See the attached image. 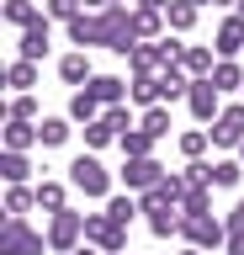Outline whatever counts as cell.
<instances>
[{"mask_svg": "<svg viewBox=\"0 0 244 255\" xmlns=\"http://www.w3.org/2000/svg\"><path fill=\"white\" fill-rule=\"evenodd\" d=\"M69 186L80 191L85 202H101V207H106V202L117 197V191H112V170H106V165H101V159L90 154V149L69 159Z\"/></svg>", "mask_w": 244, "mask_h": 255, "instance_id": "cell-1", "label": "cell"}, {"mask_svg": "<svg viewBox=\"0 0 244 255\" xmlns=\"http://www.w3.org/2000/svg\"><path fill=\"white\" fill-rule=\"evenodd\" d=\"M43 234H48V255H75L85 245V213H75V207L53 213Z\"/></svg>", "mask_w": 244, "mask_h": 255, "instance_id": "cell-2", "label": "cell"}, {"mask_svg": "<svg viewBox=\"0 0 244 255\" xmlns=\"http://www.w3.org/2000/svg\"><path fill=\"white\" fill-rule=\"evenodd\" d=\"M48 250V234L32 229L27 218H5L0 223V255H43Z\"/></svg>", "mask_w": 244, "mask_h": 255, "instance_id": "cell-3", "label": "cell"}, {"mask_svg": "<svg viewBox=\"0 0 244 255\" xmlns=\"http://www.w3.org/2000/svg\"><path fill=\"white\" fill-rule=\"evenodd\" d=\"M85 245L101 250V255H122L128 250V229L106 218V207H101V213H85Z\"/></svg>", "mask_w": 244, "mask_h": 255, "instance_id": "cell-4", "label": "cell"}, {"mask_svg": "<svg viewBox=\"0 0 244 255\" xmlns=\"http://www.w3.org/2000/svg\"><path fill=\"white\" fill-rule=\"evenodd\" d=\"M180 239H186L191 250H218V245H228V223L212 218V213H196V218L180 223Z\"/></svg>", "mask_w": 244, "mask_h": 255, "instance_id": "cell-5", "label": "cell"}, {"mask_svg": "<svg viewBox=\"0 0 244 255\" xmlns=\"http://www.w3.org/2000/svg\"><path fill=\"white\" fill-rule=\"evenodd\" d=\"M207 133H212V149H223V154L234 149V154H239V143H244V101H228L223 117H218Z\"/></svg>", "mask_w": 244, "mask_h": 255, "instance_id": "cell-6", "label": "cell"}, {"mask_svg": "<svg viewBox=\"0 0 244 255\" xmlns=\"http://www.w3.org/2000/svg\"><path fill=\"white\" fill-rule=\"evenodd\" d=\"M186 107H191V117L196 123H218V117H223V107H228V96L218 91V85H212V80H196L191 85V96H186Z\"/></svg>", "mask_w": 244, "mask_h": 255, "instance_id": "cell-7", "label": "cell"}, {"mask_svg": "<svg viewBox=\"0 0 244 255\" xmlns=\"http://www.w3.org/2000/svg\"><path fill=\"white\" fill-rule=\"evenodd\" d=\"M117 175H122V186H128L133 197H144V191H154L164 181V165L154 154H149V159H122V170H117Z\"/></svg>", "mask_w": 244, "mask_h": 255, "instance_id": "cell-8", "label": "cell"}, {"mask_svg": "<svg viewBox=\"0 0 244 255\" xmlns=\"http://www.w3.org/2000/svg\"><path fill=\"white\" fill-rule=\"evenodd\" d=\"M212 53L218 59H244V16L228 11L223 21H218V32H212Z\"/></svg>", "mask_w": 244, "mask_h": 255, "instance_id": "cell-9", "label": "cell"}, {"mask_svg": "<svg viewBox=\"0 0 244 255\" xmlns=\"http://www.w3.org/2000/svg\"><path fill=\"white\" fill-rule=\"evenodd\" d=\"M64 32H69V43L85 48V53H90V48H106V21H101V11H80Z\"/></svg>", "mask_w": 244, "mask_h": 255, "instance_id": "cell-10", "label": "cell"}, {"mask_svg": "<svg viewBox=\"0 0 244 255\" xmlns=\"http://www.w3.org/2000/svg\"><path fill=\"white\" fill-rule=\"evenodd\" d=\"M48 48H53V21L43 16L37 27H27V32L16 37V59H32V64H43V59H48Z\"/></svg>", "mask_w": 244, "mask_h": 255, "instance_id": "cell-11", "label": "cell"}, {"mask_svg": "<svg viewBox=\"0 0 244 255\" xmlns=\"http://www.w3.org/2000/svg\"><path fill=\"white\" fill-rule=\"evenodd\" d=\"M59 80H64V85H75V91H85V85L96 80V64H90V53H85V48L64 53V59H59Z\"/></svg>", "mask_w": 244, "mask_h": 255, "instance_id": "cell-12", "label": "cell"}, {"mask_svg": "<svg viewBox=\"0 0 244 255\" xmlns=\"http://www.w3.org/2000/svg\"><path fill=\"white\" fill-rule=\"evenodd\" d=\"M180 69L191 80H212V69H218V53H212L207 43H186V53H180Z\"/></svg>", "mask_w": 244, "mask_h": 255, "instance_id": "cell-13", "label": "cell"}, {"mask_svg": "<svg viewBox=\"0 0 244 255\" xmlns=\"http://www.w3.org/2000/svg\"><path fill=\"white\" fill-rule=\"evenodd\" d=\"M85 91L96 96L101 107H128V91H133V85H128V80H117V75H96Z\"/></svg>", "mask_w": 244, "mask_h": 255, "instance_id": "cell-14", "label": "cell"}, {"mask_svg": "<svg viewBox=\"0 0 244 255\" xmlns=\"http://www.w3.org/2000/svg\"><path fill=\"white\" fill-rule=\"evenodd\" d=\"M164 11H149V5H133V37H138V43H160L164 37Z\"/></svg>", "mask_w": 244, "mask_h": 255, "instance_id": "cell-15", "label": "cell"}, {"mask_svg": "<svg viewBox=\"0 0 244 255\" xmlns=\"http://www.w3.org/2000/svg\"><path fill=\"white\" fill-rule=\"evenodd\" d=\"M191 85H196V80L186 75L180 64H170V69H160V101H164V107H170V101H186V96H191Z\"/></svg>", "mask_w": 244, "mask_h": 255, "instance_id": "cell-16", "label": "cell"}, {"mask_svg": "<svg viewBox=\"0 0 244 255\" xmlns=\"http://www.w3.org/2000/svg\"><path fill=\"white\" fill-rule=\"evenodd\" d=\"M69 191H75L69 181H53V175H43V181H37V207L53 218V213H64V207H69Z\"/></svg>", "mask_w": 244, "mask_h": 255, "instance_id": "cell-17", "label": "cell"}, {"mask_svg": "<svg viewBox=\"0 0 244 255\" xmlns=\"http://www.w3.org/2000/svg\"><path fill=\"white\" fill-rule=\"evenodd\" d=\"M64 117H69V123H80V128H90V123H101V117H106V107H101L90 91H75V96H69V112H64Z\"/></svg>", "mask_w": 244, "mask_h": 255, "instance_id": "cell-18", "label": "cell"}, {"mask_svg": "<svg viewBox=\"0 0 244 255\" xmlns=\"http://www.w3.org/2000/svg\"><path fill=\"white\" fill-rule=\"evenodd\" d=\"M0 181H5V186H37L32 181V159L5 149V154H0Z\"/></svg>", "mask_w": 244, "mask_h": 255, "instance_id": "cell-19", "label": "cell"}, {"mask_svg": "<svg viewBox=\"0 0 244 255\" xmlns=\"http://www.w3.org/2000/svg\"><path fill=\"white\" fill-rule=\"evenodd\" d=\"M0 16H5V27H16V32H27V27H37V21H43L37 0H5V5H0Z\"/></svg>", "mask_w": 244, "mask_h": 255, "instance_id": "cell-20", "label": "cell"}, {"mask_svg": "<svg viewBox=\"0 0 244 255\" xmlns=\"http://www.w3.org/2000/svg\"><path fill=\"white\" fill-rule=\"evenodd\" d=\"M175 149H180V159H186V165H191V159H207L212 133H207V128H186V133H175Z\"/></svg>", "mask_w": 244, "mask_h": 255, "instance_id": "cell-21", "label": "cell"}, {"mask_svg": "<svg viewBox=\"0 0 244 255\" xmlns=\"http://www.w3.org/2000/svg\"><path fill=\"white\" fill-rule=\"evenodd\" d=\"M212 85L223 96H244V64L239 59H218V69H212Z\"/></svg>", "mask_w": 244, "mask_h": 255, "instance_id": "cell-22", "label": "cell"}, {"mask_svg": "<svg viewBox=\"0 0 244 255\" xmlns=\"http://www.w3.org/2000/svg\"><path fill=\"white\" fill-rule=\"evenodd\" d=\"M128 107H164L160 101V75H133V91H128Z\"/></svg>", "mask_w": 244, "mask_h": 255, "instance_id": "cell-23", "label": "cell"}, {"mask_svg": "<svg viewBox=\"0 0 244 255\" xmlns=\"http://www.w3.org/2000/svg\"><path fill=\"white\" fill-rule=\"evenodd\" d=\"M239 181H244L239 154H218V159H212V186H218V191H234Z\"/></svg>", "mask_w": 244, "mask_h": 255, "instance_id": "cell-24", "label": "cell"}, {"mask_svg": "<svg viewBox=\"0 0 244 255\" xmlns=\"http://www.w3.org/2000/svg\"><path fill=\"white\" fill-rule=\"evenodd\" d=\"M5 85H11L16 96H32V85H37V64H32V59H11V64H5Z\"/></svg>", "mask_w": 244, "mask_h": 255, "instance_id": "cell-25", "label": "cell"}, {"mask_svg": "<svg viewBox=\"0 0 244 255\" xmlns=\"http://www.w3.org/2000/svg\"><path fill=\"white\" fill-rule=\"evenodd\" d=\"M69 133H75L69 117H43V123H37V143H43V149H64Z\"/></svg>", "mask_w": 244, "mask_h": 255, "instance_id": "cell-26", "label": "cell"}, {"mask_svg": "<svg viewBox=\"0 0 244 255\" xmlns=\"http://www.w3.org/2000/svg\"><path fill=\"white\" fill-rule=\"evenodd\" d=\"M180 223H186L180 207H160V213H149V234H154V239H175Z\"/></svg>", "mask_w": 244, "mask_h": 255, "instance_id": "cell-27", "label": "cell"}, {"mask_svg": "<svg viewBox=\"0 0 244 255\" xmlns=\"http://www.w3.org/2000/svg\"><path fill=\"white\" fill-rule=\"evenodd\" d=\"M154 133H144V128H133V133H122V138H117V149H122V159H149L154 154Z\"/></svg>", "mask_w": 244, "mask_h": 255, "instance_id": "cell-28", "label": "cell"}, {"mask_svg": "<svg viewBox=\"0 0 244 255\" xmlns=\"http://www.w3.org/2000/svg\"><path fill=\"white\" fill-rule=\"evenodd\" d=\"M37 143V123H5V149L11 154H32Z\"/></svg>", "mask_w": 244, "mask_h": 255, "instance_id": "cell-29", "label": "cell"}, {"mask_svg": "<svg viewBox=\"0 0 244 255\" xmlns=\"http://www.w3.org/2000/svg\"><path fill=\"white\" fill-rule=\"evenodd\" d=\"M37 207V186H5V218H27Z\"/></svg>", "mask_w": 244, "mask_h": 255, "instance_id": "cell-30", "label": "cell"}, {"mask_svg": "<svg viewBox=\"0 0 244 255\" xmlns=\"http://www.w3.org/2000/svg\"><path fill=\"white\" fill-rule=\"evenodd\" d=\"M138 213H144V207H138V197H133V191H117L112 202H106V218L122 223V229H133V218H138Z\"/></svg>", "mask_w": 244, "mask_h": 255, "instance_id": "cell-31", "label": "cell"}, {"mask_svg": "<svg viewBox=\"0 0 244 255\" xmlns=\"http://www.w3.org/2000/svg\"><path fill=\"white\" fill-rule=\"evenodd\" d=\"M164 27L175 32V37H186V32L196 27V5H186V0H170V11H164Z\"/></svg>", "mask_w": 244, "mask_h": 255, "instance_id": "cell-32", "label": "cell"}, {"mask_svg": "<svg viewBox=\"0 0 244 255\" xmlns=\"http://www.w3.org/2000/svg\"><path fill=\"white\" fill-rule=\"evenodd\" d=\"M5 123H43L37 96H11V101H5Z\"/></svg>", "mask_w": 244, "mask_h": 255, "instance_id": "cell-33", "label": "cell"}, {"mask_svg": "<svg viewBox=\"0 0 244 255\" xmlns=\"http://www.w3.org/2000/svg\"><path fill=\"white\" fill-rule=\"evenodd\" d=\"M138 128H144V133H154V138H170V107H149L144 117H138Z\"/></svg>", "mask_w": 244, "mask_h": 255, "instance_id": "cell-34", "label": "cell"}, {"mask_svg": "<svg viewBox=\"0 0 244 255\" xmlns=\"http://www.w3.org/2000/svg\"><path fill=\"white\" fill-rule=\"evenodd\" d=\"M85 11V0H43V16H48V21H75V16Z\"/></svg>", "mask_w": 244, "mask_h": 255, "instance_id": "cell-35", "label": "cell"}, {"mask_svg": "<svg viewBox=\"0 0 244 255\" xmlns=\"http://www.w3.org/2000/svg\"><path fill=\"white\" fill-rule=\"evenodd\" d=\"M180 213H186V218H196V213H212V186H191L186 197H180Z\"/></svg>", "mask_w": 244, "mask_h": 255, "instance_id": "cell-36", "label": "cell"}, {"mask_svg": "<svg viewBox=\"0 0 244 255\" xmlns=\"http://www.w3.org/2000/svg\"><path fill=\"white\" fill-rule=\"evenodd\" d=\"M180 181H186V191L191 186H212V159H191V165L180 170Z\"/></svg>", "mask_w": 244, "mask_h": 255, "instance_id": "cell-37", "label": "cell"}, {"mask_svg": "<svg viewBox=\"0 0 244 255\" xmlns=\"http://www.w3.org/2000/svg\"><path fill=\"white\" fill-rule=\"evenodd\" d=\"M106 143H117V133L106 128V117H101V123H90V128H85V149L96 154V149H106Z\"/></svg>", "mask_w": 244, "mask_h": 255, "instance_id": "cell-38", "label": "cell"}, {"mask_svg": "<svg viewBox=\"0 0 244 255\" xmlns=\"http://www.w3.org/2000/svg\"><path fill=\"white\" fill-rule=\"evenodd\" d=\"M106 128H112L117 138H122V133H133V128H138V123H133V107H106Z\"/></svg>", "mask_w": 244, "mask_h": 255, "instance_id": "cell-39", "label": "cell"}, {"mask_svg": "<svg viewBox=\"0 0 244 255\" xmlns=\"http://www.w3.org/2000/svg\"><path fill=\"white\" fill-rule=\"evenodd\" d=\"M223 223H228V239H244V197L223 213Z\"/></svg>", "mask_w": 244, "mask_h": 255, "instance_id": "cell-40", "label": "cell"}, {"mask_svg": "<svg viewBox=\"0 0 244 255\" xmlns=\"http://www.w3.org/2000/svg\"><path fill=\"white\" fill-rule=\"evenodd\" d=\"M112 5H128V0H85V11H112Z\"/></svg>", "mask_w": 244, "mask_h": 255, "instance_id": "cell-41", "label": "cell"}, {"mask_svg": "<svg viewBox=\"0 0 244 255\" xmlns=\"http://www.w3.org/2000/svg\"><path fill=\"white\" fill-rule=\"evenodd\" d=\"M138 5H149V11H170V0H138Z\"/></svg>", "mask_w": 244, "mask_h": 255, "instance_id": "cell-42", "label": "cell"}, {"mask_svg": "<svg viewBox=\"0 0 244 255\" xmlns=\"http://www.w3.org/2000/svg\"><path fill=\"white\" fill-rule=\"evenodd\" d=\"M75 255H101V250H90V245H80V250H75Z\"/></svg>", "mask_w": 244, "mask_h": 255, "instance_id": "cell-43", "label": "cell"}, {"mask_svg": "<svg viewBox=\"0 0 244 255\" xmlns=\"http://www.w3.org/2000/svg\"><path fill=\"white\" fill-rule=\"evenodd\" d=\"M212 5H234V11H239V0H212Z\"/></svg>", "mask_w": 244, "mask_h": 255, "instance_id": "cell-44", "label": "cell"}, {"mask_svg": "<svg viewBox=\"0 0 244 255\" xmlns=\"http://www.w3.org/2000/svg\"><path fill=\"white\" fill-rule=\"evenodd\" d=\"M186 5H196V11H202V5H212V0H186Z\"/></svg>", "mask_w": 244, "mask_h": 255, "instance_id": "cell-45", "label": "cell"}, {"mask_svg": "<svg viewBox=\"0 0 244 255\" xmlns=\"http://www.w3.org/2000/svg\"><path fill=\"white\" fill-rule=\"evenodd\" d=\"M180 255H207V250H191V245H186V250H180Z\"/></svg>", "mask_w": 244, "mask_h": 255, "instance_id": "cell-46", "label": "cell"}, {"mask_svg": "<svg viewBox=\"0 0 244 255\" xmlns=\"http://www.w3.org/2000/svg\"><path fill=\"white\" fill-rule=\"evenodd\" d=\"M239 165H244V143H239Z\"/></svg>", "mask_w": 244, "mask_h": 255, "instance_id": "cell-47", "label": "cell"}, {"mask_svg": "<svg viewBox=\"0 0 244 255\" xmlns=\"http://www.w3.org/2000/svg\"><path fill=\"white\" fill-rule=\"evenodd\" d=\"M239 16H244V0H239Z\"/></svg>", "mask_w": 244, "mask_h": 255, "instance_id": "cell-48", "label": "cell"}, {"mask_svg": "<svg viewBox=\"0 0 244 255\" xmlns=\"http://www.w3.org/2000/svg\"><path fill=\"white\" fill-rule=\"evenodd\" d=\"M239 101H244V96H239Z\"/></svg>", "mask_w": 244, "mask_h": 255, "instance_id": "cell-49", "label": "cell"}]
</instances>
